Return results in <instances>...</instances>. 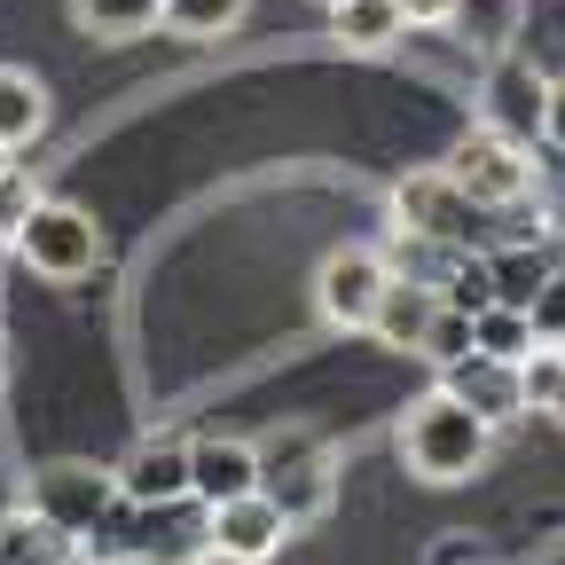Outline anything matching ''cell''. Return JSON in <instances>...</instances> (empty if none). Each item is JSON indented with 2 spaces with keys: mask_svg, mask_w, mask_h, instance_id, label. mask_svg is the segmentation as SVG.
<instances>
[{
  "mask_svg": "<svg viewBox=\"0 0 565 565\" xmlns=\"http://www.w3.org/2000/svg\"><path fill=\"white\" fill-rule=\"evenodd\" d=\"M487 448H494V424H479L463 401H448L440 385L424 393V401H408V416H401V463L416 471V479H433V487H456V479H471L479 463H487Z\"/></svg>",
  "mask_w": 565,
  "mask_h": 565,
  "instance_id": "6da1fadb",
  "label": "cell"
},
{
  "mask_svg": "<svg viewBox=\"0 0 565 565\" xmlns=\"http://www.w3.org/2000/svg\"><path fill=\"white\" fill-rule=\"evenodd\" d=\"M24 503H32L40 519H55L79 550H95V542L110 534V519L126 511V494H118V471H110V463H47V471L32 479Z\"/></svg>",
  "mask_w": 565,
  "mask_h": 565,
  "instance_id": "7a4b0ae2",
  "label": "cell"
},
{
  "mask_svg": "<svg viewBox=\"0 0 565 565\" xmlns=\"http://www.w3.org/2000/svg\"><path fill=\"white\" fill-rule=\"evenodd\" d=\"M17 259H24L40 282H79V275H95V259H103L95 212L63 204V196H40V204H32V221L17 228Z\"/></svg>",
  "mask_w": 565,
  "mask_h": 565,
  "instance_id": "3957f363",
  "label": "cell"
},
{
  "mask_svg": "<svg viewBox=\"0 0 565 565\" xmlns=\"http://www.w3.org/2000/svg\"><path fill=\"white\" fill-rule=\"evenodd\" d=\"M448 181L479 204V212H511L534 196V158H526V141L511 134H494V126H471L456 141V158H448Z\"/></svg>",
  "mask_w": 565,
  "mask_h": 565,
  "instance_id": "277c9868",
  "label": "cell"
},
{
  "mask_svg": "<svg viewBox=\"0 0 565 565\" xmlns=\"http://www.w3.org/2000/svg\"><path fill=\"white\" fill-rule=\"evenodd\" d=\"M471 221H479V204L448 181V166H424V173H401V181H393V228H401V236L463 252V244H471Z\"/></svg>",
  "mask_w": 565,
  "mask_h": 565,
  "instance_id": "5b68a950",
  "label": "cell"
},
{
  "mask_svg": "<svg viewBox=\"0 0 565 565\" xmlns=\"http://www.w3.org/2000/svg\"><path fill=\"white\" fill-rule=\"evenodd\" d=\"M259 494L291 519V534L315 526V519H330V503H338V463H330V448L291 440V448L259 456Z\"/></svg>",
  "mask_w": 565,
  "mask_h": 565,
  "instance_id": "8992f818",
  "label": "cell"
},
{
  "mask_svg": "<svg viewBox=\"0 0 565 565\" xmlns=\"http://www.w3.org/2000/svg\"><path fill=\"white\" fill-rule=\"evenodd\" d=\"M385 282H393L385 252L345 244V252H330V259L315 267V307H322V322H338V330H370V322H377V299H385Z\"/></svg>",
  "mask_w": 565,
  "mask_h": 565,
  "instance_id": "52a82bcc",
  "label": "cell"
},
{
  "mask_svg": "<svg viewBox=\"0 0 565 565\" xmlns=\"http://www.w3.org/2000/svg\"><path fill=\"white\" fill-rule=\"evenodd\" d=\"M440 393L463 401L479 424H494L503 433L511 416H526V385H519V362H494V353H463V362L440 370Z\"/></svg>",
  "mask_w": 565,
  "mask_h": 565,
  "instance_id": "ba28073f",
  "label": "cell"
},
{
  "mask_svg": "<svg viewBox=\"0 0 565 565\" xmlns=\"http://www.w3.org/2000/svg\"><path fill=\"white\" fill-rule=\"evenodd\" d=\"M141 557H166V565H204L212 557V511L196 503V494H181V503H150L134 511V542Z\"/></svg>",
  "mask_w": 565,
  "mask_h": 565,
  "instance_id": "9c48e42d",
  "label": "cell"
},
{
  "mask_svg": "<svg viewBox=\"0 0 565 565\" xmlns=\"http://www.w3.org/2000/svg\"><path fill=\"white\" fill-rule=\"evenodd\" d=\"M282 542H291V519H282L267 494H236V503L212 511V557L221 565H267Z\"/></svg>",
  "mask_w": 565,
  "mask_h": 565,
  "instance_id": "30bf717a",
  "label": "cell"
},
{
  "mask_svg": "<svg viewBox=\"0 0 565 565\" xmlns=\"http://www.w3.org/2000/svg\"><path fill=\"white\" fill-rule=\"evenodd\" d=\"M542 110H550V79H542L534 63H519V55H494L487 63V118L479 126L511 134V141H534L542 134Z\"/></svg>",
  "mask_w": 565,
  "mask_h": 565,
  "instance_id": "8fae6325",
  "label": "cell"
},
{
  "mask_svg": "<svg viewBox=\"0 0 565 565\" xmlns=\"http://www.w3.org/2000/svg\"><path fill=\"white\" fill-rule=\"evenodd\" d=\"M189 494L204 511L236 503V494H259V448L252 440H189Z\"/></svg>",
  "mask_w": 565,
  "mask_h": 565,
  "instance_id": "7c38bea8",
  "label": "cell"
},
{
  "mask_svg": "<svg viewBox=\"0 0 565 565\" xmlns=\"http://www.w3.org/2000/svg\"><path fill=\"white\" fill-rule=\"evenodd\" d=\"M118 471V494L134 511H150V503H181L189 494V440H141L126 463H110Z\"/></svg>",
  "mask_w": 565,
  "mask_h": 565,
  "instance_id": "4fadbf2b",
  "label": "cell"
},
{
  "mask_svg": "<svg viewBox=\"0 0 565 565\" xmlns=\"http://www.w3.org/2000/svg\"><path fill=\"white\" fill-rule=\"evenodd\" d=\"M433 315H440V291H433V282H408V275H393V282H385V299H377L370 338H377V345L416 353V345H424V330H433Z\"/></svg>",
  "mask_w": 565,
  "mask_h": 565,
  "instance_id": "5bb4252c",
  "label": "cell"
},
{
  "mask_svg": "<svg viewBox=\"0 0 565 565\" xmlns=\"http://www.w3.org/2000/svg\"><path fill=\"white\" fill-rule=\"evenodd\" d=\"M0 565H79V542L55 519H40L32 503H17V511H0Z\"/></svg>",
  "mask_w": 565,
  "mask_h": 565,
  "instance_id": "9a60e30c",
  "label": "cell"
},
{
  "mask_svg": "<svg viewBox=\"0 0 565 565\" xmlns=\"http://www.w3.org/2000/svg\"><path fill=\"white\" fill-rule=\"evenodd\" d=\"M401 32H416L401 0H338V9H330V40L345 55H385Z\"/></svg>",
  "mask_w": 565,
  "mask_h": 565,
  "instance_id": "2e32d148",
  "label": "cell"
},
{
  "mask_svg": "<svg viewBox=\"0 0 565 565\" xmlns=\"http://www.w3.org/2000/svg\"><path fill=\"white\" fill-rule=\"evenodd\" d=\"M519 24H526V0H456L440 32H456L471 55H487V63H494V55H511Z\"/></svg>",
  "mask_w": 565,
  "mask_h": 565,
  "instance_id": "e0dca14e",
  "label": "cell"
},
{
  "mask_svg": "<svg viewBox=\"0 0 565 565\" xmlns=\"http://www.w3.org/2000/svg\"><path fill=\"white\" fill-rule=\"evenodd\" d=\"M40 134H47V87L32 71L0 63V150H32Z\"/></svg>",
  "mask_w": 565,
  "mask_h": 565,
  "instance_id": "ac0fdd59",
  "label": "cell"
},
{
  "mask_svg": "<svg viewBox=\"0 0 565 565\" xmlns=\"http://www.w3.org/2000/svg\"><path fill=\"white\" fill-rule=\"evenodd\" d=\"M494 259V307H534V291L557 275V252L550 244H511V252H487Z\"/></svg>",
  "mask_w": 565,
  "mask_h": 565,
  "instance_id": "d6986e66",
  "label": "cell"
},
{
  "mask_svg": "<svg viewBox=\"0 0 565 565\" xmlns=\"http://www.w3.org/2000/svg\"><path fill=\"white\" fill-rule=\"evenodd\" d=\"M71 17L95 40H141V32H158L166 0H71Z\"/></svg>",
  "mask_w": 565,
  "mask_h": 565,
  "instance_id": "ffe728a7",
  "label": "cell"
},
{
  "mask_svg": "<svg viewBox=\"0 0 565 565\" xmlns=\"http://www.w3.org/2000/svg\"><path fill=\"white\" fill-rule=\"evenodd\" d=\"M244 17H252V0H166L158 24H166L173 40H196V47H204V40H228Z\"/></svg>",
  "mask_w": 565,
  "mask_h": 565,
  "instance_id": "44dd1931",
  "label": "cell"
},
{
  "mask_svg": "<svg viewBox=\"0 0 565 565\" xmlns=\"http://www.w3.org/2000/svg\"><path fill=\"white\" fill-rule=\"evenodd\" d=\"M542 338H534V322L519 315V307H487V315H471V353H494V362H526Z\"/></svg>",
  "mask_w": 565,
  "mask_h": 565,
  "instance_id": "7402d4cb",
  "label": "cell"
},
{
  "mask_svg": "<svg viewBox=\"0 0 565 565\" xmlns=\"http://www.w3.org/2000/svg\"><path fill=\"white\" fill-rule=\"evenodd\" d=\"M440 307H456V315H487L494 307V259L487 252H456V267H448V282H440Z\"/></svg>",
  "mask_w": 565,
  "mask_h": 565,
  "instance_id": "603a6c76",
  "label": "cell"
},
{
  "mask_svg": "<svg viewBox=\"0 0 565 565\" xmlns=\"http://www.w3.org/2000/svg\"><path fill=\"white\" fill-rule=\"evenodd\" d=\"M424 362H433V370H448V362H463V353H471V315H456V307H440L433 315V330H424Z\"/></svg>",
  "mask_w": 565,
  "mask_h": 565,
  "instance_id": "cb8c5ba5",
  "label": "cell"
},
{
  "mask_svg": "<svg viewBox=\"0 0 565 565\" xmlns=\"http://www.w3.org/2000/svg\"><path fill=\"white\" fill-rule=\"evenodd\" d=\"M32 204H40V181L24 166H9L0 173V244H17V228L32 221Z\"/></svg>",
  "mask_w": 565,
  "mask_h": 565,
  "instance_id": "d4e9b609",
  "label": "cell"
},
{
  "mask_svg": "<svg viewBox=\"0 0 565 565\" xmlns=\"http://www.w3.org/2000/svg\"><path fill=\"white\" fill-rule=\"evenodd\" d=\"M519 385H526V408H550V393L565 385V353L557 345H534L519 362Z\"/></svg>",
  "mask_w": 565,
  "mask_h": 565,
  "instance_id": "484cf974",
  "label": "cell"
},
{
  "mask_svg": "<svg viewBox=\"0 0 565 565\" xmlns=\"http://www.w3.org/2000/svg\"><path fill=\"white\" fill-rule=\"evenodd\" d=\"M526 322H534V338L542 345H565V267L534 291V307H526Z\"/></svg>",
  "mask_w": 565,
  "mask_h": 565,
  "instance_id": "4316f807",
  "label": "cell"
},
{
  "mask_svg": "<svg viewBox=\"0 0 565 565\" xmlns=\"http://www.w3.org/2000/svg\"><path fill=\"white\" fill-rule=\"evenodd\" d=\"M542 141L565 158V79H550V110H542Z\"/></svg>",
  "mask_w": 565,
  "mask_h": 565,
  "instance_id": "83f0119b",
  "label": "cell"
},
{
  "mask_svg": "<svg viewBox=\"0 0 565 565\" xmlns=\"http://www.w3.org/2000/svg\"><path fill=\"white\" fill-rule=\"evenodd\" d=\"M433 565H487V550H479L471 534H456V542H440V550H433Z\"/></svg>",
  "mask_w": 565,
  "mask_h": 565,
  "instance_id": "f1b7e54d",
  "label": "cell"
},
{
  "mask_svg": "<svg viewBox=\"0 0 565 565\" xmlns=\"http://www.w3.org/2000/svg\"><path fill=\"white\" fill-rule=\"evenodd\" d=\"M401 9H408V24H448L456 0H401Z\"/></svg>",
  "mask_w": 565,
  "mask_h": 565,
  "instance_id": "f546056e",
  "label": "cell"
},
{
  "mask_svg": "<svg viewBox=\"0 0 565 565\" xmlns=\"http://www.w3.org/2000/svg\"><path fill=\"white\" fill-rule=\"evenodd\" d=\"M110 565H166V557H141V550H126V557H110Z\"/></svg>",
  "mask_w": 565,
  "mask_h": 565,
  "instance_id": "4dcf8cb0",
  "label": "cell"
},
{
  "mask_svg": "<svg viewBox=\"0 0 565 565\" xmlns=\"http://www.w3.org/2000/svg\"><path fill=\"white\" fill-rule=\"evenodd\" d=\"M550 416H557V424H565V385H557V393H550Z\"/></svg>",
  "mask_w": 565,
  "mask_h": 565,
  "instance_id": "1f68e13d",
  "label": "cell"
},
{
  "mask_svg": "<svg viewBox=\"0 0 565 565\" xmlns=\"http://www.w3.org/2000/svg\"><path fill=\"white\" fill-rule=\"evenodd\" d=\"M0 385H9V338H0Z\"/></svg>",
  "mask_w": 565,
  "mask_h": 565,
  "instance_id": "d6a6232c",
  "label": "cell"
},
{
  "mask_svg": "<svg viewBox=\"0 0 565 565\" xmlns=\"http://www.w3.org/2000/svg\"><path fill=\"white\" fill-rule=\"evenodd\" d=\"M9 166H17V150H0V173H9Z\"/></svg>",
  "mask_w": 565,
  "mask_h": 565,
  "instance_id": "836d02e7",
  "label": "cell"
},
{
  "mask_svg": "<svg viewBox=\"0 0 565 565\" xmlns=\"http://www.w3.org/2000/svg\"><path fill=\"white\" fill-rule=\"evenodd\" d=\"M322 9H338V0H322Z\"/></svg>",
  "mask_w": 565,
  "mask_h": 565,
  "instance_id": "e575fe53",
  "label": "cell"
},
{
  "mask_svg": "<svg viewBox=\"0 0 565 565\" xmlns=\"http://www.w3.org/2000/svg\"><path fill=\"white\" fill-rule=\"evenodd\" d=\"M557 267H565V252H557Z\"/></svg>",
  "mask_w": 565,
  "mask_h": 565,
  "instance_id": "d590c367",
  "label": "cell"
},
{
  "mask_svg": "<svg viewBox=\"0 0 565 565\" xmlns=\"http://www.w3.org/2000/svg\"><path fill=\"white\" fill-rule=\"evenodd\" d=\"M557 353H565V345H557Z\"/></svg>",
  "mask_w": 565,
  "mask_h": 565,
  "instance_id": "8d00e7d4",
  "label": "cell"
}]
</instances>
